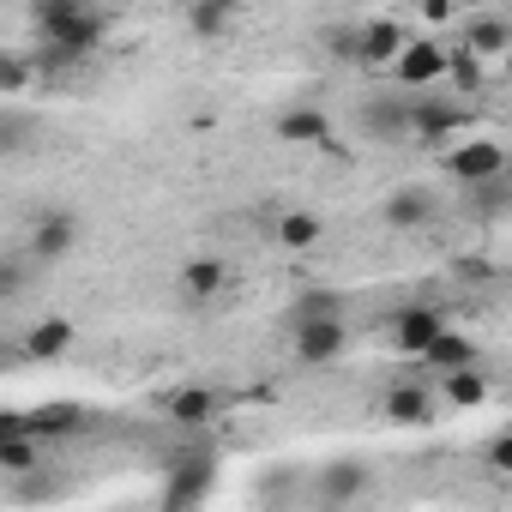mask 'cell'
<instances>
[{
	"label": "cell",
	"instance_id": "6da1fadb",
	"mask_svg": "<svg viewBox=\"0 0 512 512\" xmlns=\"http://www.w3.org/2000/svg\"><path fill=\"white\" fill-rule=\"evenodd\" d=\"M31 25H37L43 49L79 55V61H85V55L103 43V31H109V19L91 13V7H79V0H43V7H31Z\"/></svg>",
	"mask_w": 512,
	"mask_h": 512
},
{
	"label": "cell",
	"instance_id": "7a4b0ae2",
	"mask_svg": "<svg viewBox=\"0 0 512 512\" xmlns=\"http://www.w3.org/2000/svg\"><path fill=\"white\" fill-rule=\"evenodd\" d=\"M452 55L458 49H446V43H410L398 55V67H392L398 91H434V85H446L452 79Z\"/></svg>",
	"mask_w": 512,
	"mask_h": 512
},
{
	"label": "cell",
	"instance_id": "3957f363",
	"mask_svg": "<svg viewBox=\"0 0 512 512\" xmlns=\"http://www.w3.org/2000/svg\"><path fill=\"white\" fill-rule=\"evenodd\" d=\"M506 163H512V157H506V145H494V139H470V145H452V151H446V175L464 181V187L500 181Z\"/></svg>",
	"mask_w": 512,
	"mask_h": 512
},
{
	"label": "cell",
	"instance_id": "277c9868",
	"mask_svg": "<svg viewBox=\"0 0 512 512\" xmlns=\"http://www.w3.org/2000/svg\"><path fill=\"white\" fill-rule=\"evenodd\" d=\"M73 247H79V217H73V211H43V217L31 223V235H25V253H31L37 266L67 260Z\"/></svg>",
	"mask_w": 512,
	"mask_h": 512
},
{
	"label": "cell",
	"instance_id": "5b68a950",
	"mask_svg": "<svg viewBox=\"0 0 512 512\" xmlns=\"http://www.w3.org/2000/svg\"><path fill=\"white\" fill-rule=\"evenodd\" d=\"M290 350H296V362L326 368V362H338V356L350 350V326H344V320H308V326H290Z\"/></svg>",
	"mask_w": 512,
	"mask_h": 512
},
{
	"label": "cell",
	"instance_id": "8992f818",
	"mask_svg": "<svg viewBox=\"0 0 512 512\" xmlns=\"http://www.w3.org/2000/svg\"><path fill=\"white\" fill-rule=\"evenodd\" d=\"M440 332H446V314H440V308H404V314H392L386 344H392L398 356H428Z\"/></svg>",
	"mask_w": 512,
	"mask_h": 512
},
{
	"label": "cell",
	"instance_id": "52a82bcc",
	"mask_svg": "<svg viewBox=\"0 0 512 512\" xmlns=\"http://www.w3.org/2000/svg\"><path fill=\"white\" fill-rule=\"evenodd\" d=\"M464 127V109L458 103H440V97H410V139L422 145H440Z\"/></svg>",
	"mask_w": 512,
	"mask_h": 512
},
{
	"label": "cell",
	"instance_id": "ba28073f",
	"mask_svg": "<svg viewBox=\"0 0 512 512\" xmlns=\"http://www.w3.org/2000/svg\"><path fill=\"white\" fill-rule=\"evenodd\" d=\"M362 488H368V464H362V458H338V464H326V470H320V512L350 506Z\"/></svg>",
	"mask_w": 512,
	"mask_h": 512
},
{
	"label": "cell",
	"instance_id": "9c48e42d",
	"mask_svg": "<svg viewBox=\"0 0 512 512\" xmlns=\"http://www.w3.org/2000/svg\"><path fill=\"white\" fill-rule=\"evenodd\" d=\"M356 121L368 139H410V97H368Z\"/></svg>",
	"mask_w": 512,
	"mask_h": 512
},
{
	"label": "cell",
	"instance_id": "30bf717a",
	"mask_svg": "<svg viewBox=\"0 0 512 512\" xmlns=\"http://www.w3.org/2000/svg\"><path fill=\"white\" fill-rule=\"evenodd\" d=\"M278 139L284 145H314V151H332V121L314 109V103H296L278 115Z\"/></svg>",
	"mask_w": 512,
	"mask_h": 512
},
{
	"label": "cell",
	"instance_id": "8fae6325",
	"mask_svg": "<svg viewBox=\"0 0 512 512\" xmlns=\"http://www.w3.org/2000/svg\"><path fill=\"white\" fill-rule=\"evenodd\" d=\"M410 43H416V37H404L398 19H374V25H362V61H368V67H398V55H404Z\"/></svg>",
	"mask_w": 512,
	"mask_h": 512
},
{
	"label": "cell",
	"instance_id": "7c38bea8",
	"mask_svg": "<svg viewBox=\"0 0 512 512\" xmlns=\"http://www.w3.org/2000/svg\"><path fill=\"white\" fill-rule=\"evenodd\" d=\"M380 217H386V229H422V223H434V193L428 187H398V193H386Z\"/></svg>",
	"mask_w": 512,
	"mask_h": 512
},
{
	"label": "cell",
	"instance_id": "4fadbf2b",
	"mask_svg": "<svg viewBox=\"0 0 512 512\" xmlns=\"http://www.w3.org/2000/svg\"><path fill=\"white\" fill-rule=\"evenodd\" d=\"M380 416H386V422H428V416H434V386H410V380L386 386Z\"/></svg>",
	"mask_w": 512,
	"mask_h": 512
},
{
	"label": "cell",
	"instance_id": "5bb4252c",
	"mask_svg": "<svg viewBox=\"0 0 512 512\" xmlns=\"http://www.w3.org/2000/svg\"><path fill=\"white\" fill-rule=\"evenodd\" d=\"M458 49H470L476 61H482V55H512V19H500V13H482V19H470Z\"/></svg>",
	"mask_w": 512,
	"mask_h": 512
},
{
	"label": "cell",
	"instance_id": "9a60e30c",
	"mask_svg": "<svg viewBox=\"0 0 512 512\" xmlns=\"http://www.w3.org/2000/svg\"><path fill=\"white\" fill-rule=\"evenodd\" d=\"M73 320H37L31 332H25V356H37V362H61L67 350H73Z\"/></svg>",
	"mask_w": 512,
	"mask_h": 512
},
{
	"label": "cell",
	"instance_id": "2e32d148",
	"mask_svg": "<svg viewBox=\"0 0 512 512\" xmlns=\"http://www.w3.org/2000/svg\"><path fill=\"white\" fill-rule=\"evenodd\" d=\"M217 416V392L211 386H181V392H169V422L175 428H205Z\"/></svg>",
	"mask_w": 512,
	"mask_h": 512
},
{
	"label": "cell",
	"instance_id": "e0dca14e",
	"mask_svg": "<svg viewBox=\"0 0 512 512\" xmlns=\"http://www.w3.org/2000/svg\"><path fill=\"white\" fill-rule=\"evenodd\" d=\"M79 428H85V404H67V398H61V404H37V410H31V434H37V440H67V434H79Z\"/></svg>",
	"mask_w": 512,
	"mask_h": 512
},
{
	"label": "cell",
	"instance_id": "ac0fdd59",
	"mask_svg": "<svg viewBox=\"0 0 512 512\" xmlns=\"http://www.w3.org/2000/svg\"><path fill=\"white\" fill-rule=\"evenodd\" d=\"M223 284H229V266L223 260H187L181 266V296L187 302H211Z\"/></svg>",
	"mask_w": 512,
	"mask_h": 512
},
{
	"label": "cell",
	"instance_id": "d6986e66",
	"mask_svg": "<svg viewBox=\"0 0 512 512\" xmlns=\"http://www.w3.org/2000/svg\"><path fill=\"white\" fill-rule=\"evenodd\" d=\"M422 362H428L434 374H458V368H476V344H470L464 332H452V326H446V332L434 338V350H428Z\"/></svg>",
	"mask_w": 512,
	"mask_h": 512
},
{
	"label": "cell",
	"instance_id": "ffe728a7",
	"mask_svg": "<svg viewBox=\"0 0 512 512\" xmlns=\"http://www.w3.org/2000/svg\"><path fill=\"white\" fill-rule=\"evenodd\" d=\"M278 241H284L290 253H308V247L326 241V223H320L314 211H284V217H278Z\"/></svg>",
	"mask_w": 512,
	"mask_h": 512
},
{
	"label": "cell",
	"instance_id": "44dd1931",
	"mask_svg": "<svg viewBox=\"0 0 512 512\" xmlns=\"http://www.w3.org/2000/svg\"><path fill=\"white\" fill-rule=\"evenodd\" d=\"M440 392H446V404L476 410V404L488 398V368H458V374H440Z\"/></svg>",
	"mask_w": 512,
	"mask_h": 512
},
{
	"label": "cell",
	"instance_id": "7402d4cb",
	"mask_svg": "<svg viewBox=\"0 0 512 512\" xmlns=\"http://www.w3.org/2000/svg\"><path fill=\"white\" fill-rule=\"evenodd\" d=\"M308 320H344V290H308L290 308V326H308Z\"/></svg>",
	"mask_w": 512,
	"mask_h": 512
},
{
	"label": "cell",
	"instance_id": "603a6c76",
	"mask_svg": "<svg viewBox=\"0 0 512 512\" xmlns=\"http://www.w3.org/2000/svg\"><path fill=\"white\" fill-rule=\"evenodd\" d=\"M37 434H19V440H0V470H7V476H31L37 470Z\"/></svg>",
	"mask_w": 512,
	"mask_h": 512
},
{
	"label": "cell",
	"instance_id": "cb8c5ba5",
	"mask_svg": "<svg viewBox=\"0 0 512 512\" xmlns=\"http://www.w3.org/2000/svg\"><path fill=\"white\" fill-rule=\"evenodd\" d=\"M31 266H37V260H31L25 247H7V260H0V296H7V302H13V296H25Z\"/></svg>",
	"mask_w": 512,
	"mask_h": 512
},
{
	"label": "cell",
	"instance_id": "d4e9b609",
	"mask_svg": "<svg viewBox=\"0 0 512 512\" xmlns=\"http://www.w3.org/2000/svg\"><path fill=\"white\" fill-rule=\"evenodd\" d=\"M229 19H235V7H217V0H205V7L187 13V31H193V37H217V31H229Z\"/></svg>",
	"mask_w": 512,
	"mask_h": 512
},
{
	"label": "cell",
	"instance_id": "484cf974",
	"mask_svg": "<svg viewBox=\"0 0 512 512\" xmlns=\"http://www.w3.org/2000/svg\"><path fill=\"white\" fill-rule=\"evenodd\" d=\"M25 79H31V61L25 55H0V97L19 103L25 97Z\"/></svg>",
	"mask_w": 512,
	"mask_h": 512
},
{
	"label": "cell",
	"instance_id": "4316f807",
	"mask_svg": "<svg viewBox=\"0 0 512 512\" xmlns=\"http://www.w3.org/2000/svg\"><path fill=\"white\" fill-rule=\"evenodd\" d=\"M25 133H31V121L19 115V103H7V109H0V145H7V151H25Z\"/></svg>",
	"mask_w": 512,
	"mask_h": 512
},
{
	"label": "cell",
	"instance_id": "83f0119b",
	"mask_svg": "<svg viewBox=\"0 0 512 512\" xmlns=\"http://www.w3.org/2000/svg\"><path fill=\"white\" fill-rule=\"evenodd\" d=\"M482 464H488L494 476H512V428H506V434H494V440L482 446Z\"/></svg>",
	"mask_w": 512,
	"mask_h": 512
},
{
	"label": "cell",
	"instance_id": "f1b7e54d",
	"mask_svg": "<svg viewBox=\"0 0 512 512\" xmlns=\"http://www.w3.org/2000/svg\"><path fill=\"white\" fill-rule=\"evenodd\" d=\"M476 79H482L476 55H470V49H458V55H452V85H458V91H476Z\"/></svg>",
	"mask_w": 512,
	"mask_h": 512
},
{
	"label": "cell",
	"instance_id": "f546056e",
	"mask_svg": "<svg viewBox=\"0 0 512 512\" xmlns=\"http://www.w3.org/2000/svg\"><path fill=\"white\" fill-rule=\"evenodd\" d=\"M326 49H332L338 61H362V31H332Z\"/></svg>",
	"mask_w": 512,
	"mask_h": 512
},
{
	"label": "cell",
	"instance_id": "4dcf8cb0",
	"mask_svg": "<svg viewBox=\"0 0 512 512\" xmlns=\"http://www.w3.org/2000/svg\"><path fill=\"white\" fill-rule=\"evenodd\" d=\"M506 73H512V55H506Z\"/></svg>",
	"mask_w": 512,
	"mask_h": 512
},
{
	"label": "cell",
	"instance_id": "1f68e13d",
	"mask_svg": "<svg viewBox=\"0 0 512 512\" xmlns=\"http://www.w3.org/2000/svg\"><path fill=\"white\" fill-rule=\"evenodd\" d=\"M506 175H512V163H506Z\"/></svg>",
	"mask_w": 512,
	"mask_h": 512
}]
</instances>
